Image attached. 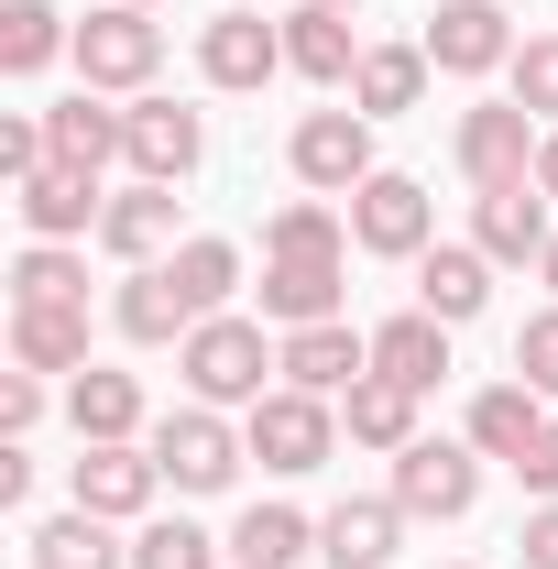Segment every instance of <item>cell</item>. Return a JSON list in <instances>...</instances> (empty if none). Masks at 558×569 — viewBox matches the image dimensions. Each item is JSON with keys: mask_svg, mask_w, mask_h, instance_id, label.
<instances>
[{"mask_svg": "<svg viewBox=\"0 0 558 569\" xmlns=\"http://www.w3.org/2000/svg\"><path fill=\"white\" fill-rule=\"evenodd\" d=\"M33 164H56V153H44V110H11V121H0V176L22 187Z\"/></svg>", "mask_w": 558, "mask_h": 569, "instance_id": "38", "label": "cell"}, {"mask_svg": "<svg viewBox=\"0 0 558 569\" xmlns=\"http://www.w3.org/2000/svg\"><path fill=\"white\" fill-rule=\"evenodd\" d=\"M153 493H165V471H153V449H142V438H110V449H77V503H88V515L132 526V515H153Z\"/></svg>", "mask_w": 558, "mask_h": 569, "instance_id": "12", "label": "cell"}, {"mask_svg": "<svg viewBox=\"0 0 558 569\" xmlns=\"http://www.w3.org/2000/svg\"><path fill=\"white\" fill-rule=\"evenodd\" d=\"M395 503L427 515V526H460V515L482 503V449H460V438H417V449H395Z\"/></svg>", "mask_w": 558, "mask_h": 569, "instance_id": "5", "label": "cell"}, {"mask_svg": "<svg viewBox=\"0 0 558 569\" xmlns=\"http://www.w3.org/2000/svg\"><path fill=\"white\" fill-rule=\"evenodd\" d=\"M537 427H548V395H537V383H482V395H471V449H482V460H526Z\"/></svg>", "mask_w": 558, "mask_h": 569, "instance_id": "23", "label": "cell"}, {"mask_svg": "<svg viewBox=\"0 0 558 569\" xmlns=\"http://www.w3.org/2000/svg\"><path fill=\"white\" fill-rule=\"evenodd\" d=\"M176 372H187L198 406H263V395H275V383H263V372H275V340L219 307V318H198V329L176 340Z\"/></svg>", "mask_w": 558, "mask_h": 569, "instance_id": "1", "label": "cell"}, {"mask_svg": "<svg viewBox=\"0 0 558 569\" xmlns=\"http://www.w3.org/2000/svg\"><path fill=\"white\" fill-rule=\"evenodd\" d=\"M417 44H427V67H438V77H504V67H515V22H504V0H438Z\"/></svg>", "mask_w": 558, "mask_h": 569, "instance_id": "8", "label": "cell"}, {"mask_svg": "<svg viewBox=\"0 0 558 569\" xmlns=\"http://www.w3.org/2000/svg\"><path fill=\"white\" fill-rule=\"evenodd\" d=\"M263 252H275V263H350V209H329V198H285V209L263 219Z\"/></svg>", "mask_w": 558, "mask_h": 569, "instance_id": "26", "label": "cell"}, {"mask_svg": "<svg viewBox=\"0 0 558 569\" xmlns=\"http://www.w3.org/2000/svg\"><path fill=\"white\" fill-rule=\"evenodd\" d=\"M537 274H548V296H558V241H548V263H537Z\"/></svg>", "mask_w": 558, "mask_h": 569, "instance_id": "44", "label": "cell"}, {"mask_svg": "<svg viewBox=\"0 0 558 569\" xmlns=\"http://www.w3.org/2000/svg\"><path fill=\"white\" fill-rule=\"evenodd\" d=\"M230 559H241V569H296V559H318V515H296V503H252V515L230 526Z\"/></svg>", "mask_w": 558, "mask_h": 569, "instance_id": "31", "label": "cell"}, {"mask_svg": "<svg viewBox=\"0 0 558 569\" xmlns=\"http://www.w3.org/2000/svg\"><path fill=\"white\" fill-rule=\"evenodd\" d=\"M56 56H77V33L44 0H11V11H0V77H44Z\"/></svg>", "mask_w": 558, "mask_h": 569, "instance_id": "32", "label": "cell"}, {"mask_svg": "<svg viewBox=\"0 0 558 569\" xmlns=\"http://www.w3.org/2000/svg\"><path fill=\"white\" fill-rule=\"evenodd\" d=\"M504 77H515V110H537V121H558V33H526Z\"/></svg>", "mask_w": 558, "mask_h": 569, "instance_id": "36", "label": "cell"}, {"mask_svg": "<svg viewBox=\"0 0 558 569\" xmlns=\"http://www.w3.org/2000/svg\"><path fill=\"white\" fill-rule=\"evenodd\" d=\"M67 417H77V449L142 438V383H132V372H110V361H88V372L67 383Z\"/></svg>", "mask_w": 558, "mask_h": 569, "instance_id": "21", "label": "cell"}, {"mask_svg": "<svg viewBox=\"0 0 558 569\" xmlns=\"http://www.w3.org/2000/svg\"><path fill=\"white\" fill-rule=\"evenodd\" d=\"M132 569H219V537H198L187 515H153L132 537Z\"/></svg>", "mask_w": 558, "mask_h": 569, "instance_id": "35", "label": "cell"}, {"mask_svg": "<svg viewBox=\"0 0 558 569\" xmlns=\"http://www.w3.org/2000/svg\"><path fill=\"white\" fill-rule=\"evenodd\" d=\"M350 241L383 252V263H417L427 241H438V198H427L417 176H372V187H350Z\"/></svg>", "mask_w": 558, "mask_h": 569, "instance_id": "7", "label": "cell"}, {"mask_svg": "<svg viewBox=\"0 0 558 569\" xmlns=\"http://www.w3.org/2000/svg\"><path fill=\"white\" fill-rule=\"evenodd\" d=\"M44 153L77 164V176H110V164H121V110H99V88L56 99V110H44Z\"/></svg>", "mask_w": 558, "mask_h": 569, "instance_id": "20", "label": "cell"}, {"mask_svg": "<svg viewBox=\"0 0 558 569\" xmlns=\"http://www.w3.org/2000/svg\"><path fill=\"white\" fill-rule=\"evenodd\" d=\"M406 526H417V515H406L395 493H350V503L318 515V559L329 569H383L395 548H406Z\"/></svg>", "mask_w": 558, "mask_h": 569, "instance_id": "13", "label": "cell"}, {"mask_svg": "<svg viewBox=\"0 0 558 569\" xmlns=\"http://www.w3.org/2000/svg\"><path fill=\"white\" fill-rule=\"evenodd\" d=\"M153 67H165V22L153 11H88L77 22V88H99V99H142L153 88Z\"/></svg>", "mask_w": 558, "mask_h": 569, "instance_id": "3", "label": "cell"}, {"mask_svg": "<svg viewBox=\"0 0 558 569\" xmlns=\"http://www.w3.org/2000/svg\"><path fill=\"white\" fill-rule=\"evenodd\" d=\"M275 67H285V22H263V11H219L209 33H198V77L230 88V99H241V88H263Z\"/></svg>", "mask_w": 558, "mask_h": 569, "instance_id": "14", "label": "cell"}, {"mask_svg": "<svg viewBox=\"0 0 558 569\" xmlns=\"http://www.w3.org/2000/svg\"><path fill=\"white\" fill-rule=\"evenodd\" d=\"M241 438H252V460H263V471H318V460L340 449V417H329V395L275 383V395L241 417Z\"/></svg>", "mask_w": 558, "mask_h": 569, "instance_id": "6", "label": "cell"}, {"mask_svg": "<svg viewBox=\"0 0 558 569\" xmlns=\"http://www.w3.org/2000/svg\"><path fill=\"white\" fill-rule=\"evenodd\" d=\"M417 99H427V44H361V67H350V110L361 121H395Z\"/></svg>", "mask_w": 558, "mask_h": 569, "instance_id": "22", "label": "cell"}, {"mask_svg": "<svg viewBox=\"0 0 558 569\" xmlns=\"http://www.w3.org/2000/svg\"><path fill=\"white\" fill-rule=\"evenodd\" d=\"M482 296H492V252H482V241H427V252H417V307H427V318L471 329Z\"/></svg>", "mask_w": 558, "mask_h": 569, "instance_id": "18", "label": "cell"}, {"mask_svg": "<svg viewBox=\"0 0 558 569\" xmlns=\"http://www.w3.org/2000/svg\"><path fill=\"white\" fill-rule=\"evenodd\" d=\"M99 252H110V263H165V252H176V187L132 176V187L99 209Z\"/></svg>", "mask_w": 558, "mask_h": 569, "instance_id": "17", "label": "cell"}, {"mask_svg": "<svg viewBox=\"0 0 558 569\" xmlns=\"http://www.w3.org/2000/svg\"><path fill=\"white\" fill-rule=\"evenodd\" d=\"M22 493H33V449L11 438V449H0V503H22Z\"/></svg>", "mask_w": 558, "mask_h": 569, "instance_id": "42", "label": "cell"}, {"mask_svg": "<svg viewBox=\"0 0 558 569\" xmlns=\"http://www.w3.org/2000/svg\"><path fill=\"white\" fill-rule=\"evenodd\" d=\"M548 187H492V198H471V241H482L492 263H548Z\"/></svg>", "mask_w": 558, "mask_h": 569, "instance_id": "16", "label": "cell"}, {"mask_svg": "<svg viewBox=\"0 0 558 569\" xmlns=\"http://www.w3.org/2000/svg\"><path fill=\"white\" fill-rule=\"evenodd\" d=\"M285 67L318 77V88H350V67H361V44H350V11L296 0V22H285Z\"/></svg>", "mask_w": 558, "mask_h": 569, "instance_id": "28", "label": "cell"}, {"mask_svg": "<svg viewBox=\"0 0 558 569\" xmlns=\"http://www.w3.org/2000/svg\"><path fill=\"white\" fill-rule=\"evenodd\" d=\"M142 449H153V471H165L176 493H230V471L252 460V438L219 417V406H198V395H187L176 417H153V438H142Z\"/></svg>", "mask_w": 558, "mask_h": 569, "instance_id": "2", "label": "cell"}, {"mask_svg": "<svg viewBox=\"0 0 558 569\" xmlns=\"http://www.w3.org/2000/svg\"><path fill=\"white\" fill-rule=\"evenodd\" d=\"M515 548H526V569H558V503L526 515V537H515Z\"/></svg>", "mask_w": 558, "mask_h": 569, "instance_id": "41", "label": "cell"}, {"mask_svg": "<svg viewBox=\"0 0 558 569\" xmlns=\"http://www.w3.org/2000/svg\"><path fill=\"white\" fill-rule=\"evenodd\" d=\"M318 11H361V0H318Z\"/></svg>", "mask_w": 558, "mask_h": 569, "instance_id": "45", "label": "cell"}, {"mask_svg": "<svg viewBox=\"0 0 558 569\" xmlns=\"http://www.w3.org/2000/svg\"><path fill=\"white\" fill-rule=\"evenodd\" d=\"M515 383H537V395L558 406V296L526 318V329H515Z\"/></svg>", "mask_w": 558, "mask_h": 569, "instance_id": "37", "label": "cell"}, {"mask_svg": "<svg viewBox=\"0 0 558 569\" xmlns=\"http://www.w3.org/2000/svg\"><path fill=\"white\" fill-rule=\"evenodd\" d=\"M198 153H209V121H198L187 99H132V110H121V164H132V176L187 187V176H198Z\"/></svg>", "mask_w": 558, "mask_h": 569, "instance_id": "9", "label": "cell"}, {"mask_svg": "<svg viewBox=\"0 0 558 569\" xmlns=\"http://www.w3.org/2000/svg\"><path fill=\"white\" fill-rule=\"evenodd\" d=\"M372 372H395V383H438L449 372V318H427V307H406V318H383L372 329Z\"/></svg>", "mask_w": 558, "mask_h": 569, "instance_id": "30", "label": "cell"}, {"mask_svg": "<svg viewBox=\"0 0 558 569\" xmlns=\"http://www.w3.org/2000/svg\"><path fill=\"white\" fill-rule=\"evenodd\" d=\"M110 318H121V340H132V351H165V340H187V329H198L187 284L165 274V263H132V274H121V307H110Z\"/></svg>", "mask_w": 558, "mask_h": 569, "instance_id": "19", "label": "cell"}, {"mask_svg": "<svg viewBox=\"0 0 558 569\" xmlns=\"http://www.w3.org/2000/svg\"><path fill=\"white\" fill-rule=\"evenodd\" d=\"M0 427H11V438H33V427H44V372H22V361L0 372Z\"/></svg>", "mask_w": 558, "mask_h": 569, "instance_id": "39", "label": "cell"}, {"mask_svg": "<svg viewBox=\"0 0 558 569\" xmlns=\"http://www.w3.org/2000/svg\"><path fill=\"white\" fill-rule=\"evenodd\" d=\"M275 372L296 395H350V383L372 372V340H361L350 318H318V329H285L275 340Z\"/></svg>", "mask_w": 558, "mask_h": 569, "instance_id": "11", "label": "cell"}, {"mask_svg": "<svg viewBox=\"0 0 558 569\" xmlns=\"http://www.w3.org/2000/svg\"><path fill=\"white\" fill-rule=\"evenodd\" d=\"M537 187L558 198V121H548V142H537Z\"/></svg>", "mask_w": 558, "mask_h": 569, "instance_id": "43", "label": "cell"}, {"mask_svg": "<svg viewBox=\"0 0 558 569\" xmlns=\"http://www.w3.org/2000/svg\"><path fill=\"white\" fill-rule=\"evenodd\" d=\"M285 153H296V176H307L318 198H350V187H372V176H383V164H372V121H361V110H307Z\"/></svg>", "mask_w": 558, "mask_h": 569, "instance_id": "10", "label": "cell"}, {"mask_svg": "<svg viewBox=\"0 0 558 569\" xmlns=\"http://www.w3.org/2000/svg\"><path fill=\"white\" fill-rule=\"evenodd\" d=\"M537 142H548V121L537 110H515V99H482V110H460V176H471V198H492V187H537Z\"/></svg>", "mask_w": 558, "mask_h": 569, "instance_id": "4", "label": "cell"}, {"mask_svg": "<svg viewBox=\"0 0 558 569\" xmlns=\"http://www.w3.org/2000/svg\"><path fill=\"white\" fill-rule=\"evenodd\" d=\"M165 274L187 284V307H198V318H219V307L241 296V252H230V241H209V230H198V241H176V252H165Z\"/></svg>", "mask_w": 558, "mask_h": 569, "instance_id": "33", "label": "cell"}, {"mask_svg": "<svg viewBox=\"0 0 558 569\" xmlns=\"http://www.w3.org/2000/svg\"><path fill=\"white\" fill-rule=\"evenodd\" d=\"M11 209H22L33 241H77V230H99L110 187H99V176H77V164H33V176L11 187Z\"/></svg>", "mask_w": 558, "mask_h": 569, "instance_id": "15", "label": "cell"}, {"mask_svg": "<svg viewBox=\"0 0 558 569\" xmlns=\"http://www.w3.org/2000/svg\"><path fill=\"white\" fill-rule=\"evenodd\" d=\"M11 307H88V263H77L67 241H33L11 263Z\"/></svg>", "mask_w": 558, "mask_h": 569, "instance_id": "34", "label": "cell"}, {"mask_svg": "<svg viewBox=\"0 0 558 569\" xmlns=\"http://www.w3.org/2000/svg\"><path fill=\"white\" fill-rule=\"evenodd\" d=\"M11 361L22 372H88V307H11Z\"/></svg>", "mask_w": 558, "mask_h": 569, "instance_id": "29", "label": "cell"}, {"mask_svg": "<svg viewBox=\"0 0 558 569\" xmlns=\"http://www.w3.org/2000/svg\"><path fill=\"white\" fill-rule=\"evenodd\" d=\"M340 427L361 449H417V383H395V372H361L340 395Z\"/></svg>", "mask_w": 558, "mask_h": 569, "instance_id": "27", "label": "cell"}, {"mask_svg": "<svg viewBox=\"0 0 558 569\" xmlns=\"http://www.w3.org/2000/svg\"><path fill=\"white\" fill-rule=\"evenodd\" d=\"M515 482H526V493H537V503H558V417L537 427V449L515 460Z\"/></svg>", "mask_w": 558, "mask_h": 569, "instance_id": "40", "label": "cell"}, {"mask_svg": "<svg viewBox=\"0 0 558 569\" xmlns=\"http://www.w3.org/2000/svg\"><path fill=\"white\" fill-rule=\"evenodd\" d=\"M121 11H153V0H121Z\"/></svg>", "mask_w": 558, "mask_h": 569, "instance_id": "46", "label": "cell"}, {"mask_svg": "<svg viewBox=\"0 0 558 569\" xmlns=\"http://www.w3.org/2000/svg\"><path fill=\"white\" fill-rule=\"evenodd\" d=\"M340 284H350V263H275L263 252V318L275 329H318V318H340Z\"/></svg>", "mask_w": 558, "mask_h": 569, "instance_id": "25", "label": "cell"}, {"mask_svg": "<svg viewBox=\"0 0 558 569\" xmlns=\"http://www.w3.org/2000/svg\"><path fill=\"white\" fill-rule=\"evenodd\" d=\"M22 559L33 569H132V548H110V515L67 503V515H44V526L22 537Z\"/></svg>", "mask_w": 558, "mask_h": 569, "instance_id": "24", "label": "cell"}]
</instances>
